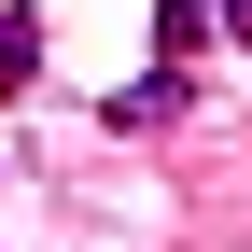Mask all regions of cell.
Here are the masks:
<instances>
[{"mask_svg":"<svg viewBox=\"0 0 252 252\" xmlns=\"http://www.w3.org/2000/svg\"><path fill=\"white\" fill-rule=\"evenodd\" d=\"M182 98H196V84H182V56H154L140 84H112V98H98V126H126V140H154V126H182Z\"/></svg>","mask_w":252,"mask_h":252,"instance_id":"1","label":"cell"},{"mask_svg":"<svg viewBox=\"0 0 252 252\" xmlns=\"http://www.w3.org/2000/svg\"><path fill=\"white\" fill-rule=\"evenodd\" d=\"M42 84V14H0V98Z\"/></svg>","mask_w":252,"mask_h":252,"instance_id":"2","label":"cell"},{"mask_svg":"<svg viewBox=\"0 0 252 252\" xmlns=\"http://www.w3.org/2000/svg\"><path fill=\"white\" fill-rule=\"evenodd\" d=\"M210 42V0H154V56H196Z\"/></svg>","mask_w":252,"mask_h":252,"instance_id":"3","label":"cell"},{"mask_svg":"<svg viewBox=\"0 0 252 252\" xmlns=\"http://www.w3.org/2000/svg\"><path fill=\"white\" fill-rule=\"evenodd\" d=\"M210 28H224V42H252V0H210Z\"/></svg>","mask_w":252,"mask_h":252,"instance_id":"4","label":"cell"}]
</instances>
